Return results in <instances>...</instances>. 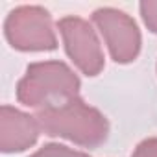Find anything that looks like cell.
I'll use <instances>...</instances> for the list:
<instances>
[{"instance_id": "1", "label": "cell", "mask_w": 157, "mask_h": 157, "mask_svg": "<svg viewBox=\"0 0 157 157\" xmlns=\"http://www.w3.org/2000/svg\"><path fill=\"white\" fill-rule=\"evenodd\" d=\"M35 118L44 135L61 137L89 150L102 146L109 137L107 117L100 109L85 104L80 96L54 107L41 109Z\"/></svg>"}, {"instance_id": "2", "label": "cell", "mask_w": 157, "mask_h": 157, "mask_svg": "<svg viewBox=\"0 0 157 157\" xmlns=\"http://www.w3.org/2000/svg\"><path fill=\"white\" fill-rule=\"evenodd\" d=\"M82 82L63 61H39L26 67L17 83V100L37 111L70 102L80 96Z\"/></svg>"}, {"instance_id": "3", "label": "cell", "mask_w": 157, "mask_h": 157, "mask_svg": "<svg viewBox=\"0 0 157 157\" xmlns=\"http://www.w3.org/2000/svg\"><path fill=\"white\" fill-rule=\"evenodd\" d=\"M4 35L19 52H50L57 48L52 15L43 6H19L4 22Z\"/></svg>"}, {"instance_id": "4", "label": "cell", "mask_w": 157, "mask_h": 157, "mask_svg": "<svg viewBox=\"0 0 157 157\" xmlns=\"http://www.w3.org/2000/svg\"><path fill=\"white\" fill-rule=\"evenodd\" d=\"M65 52L82 74L94 78L105 67L104 50L94 28L82 17H63L57 21Z\"/></svg>"}, {"instance_id": "5", "label": "cell", "mask_w": 157, "mask_h": 157, "mask_svg": "<svg viewBox=\"0 0 157 157\" xmlns=\"http://www.w3.org/2000/svg\"><path fill=\"white\" fill-rule=\"evenodd\" d=\"M91 19L104 37L115 63L128 65L139 57L142 37L133 17L115 8H98L93 11Z\"/></svg>"}, {"instance_id": "6", "label": "cell", "mask_w": 157, "mask_h": 157, "mask_svg": "<svg viewBox=\"0 0 157 157\" xmlns=\"http://www.w3.org/2000/svg\"><path fill=\"white\" fill-rule=\"evenodd\" d=\"M41 133L35 117L11 107H0V150L4 153H21L32 148Z\"/></svg>"}, {"instance_id": "7", "label": "cell", "mask_w": 157, "mask_h": 157, "mask_svg": "<svg viewBox=\"0 0 157 157\" xmlns=\"http://www.w3.org/2000/svg\"><path fill=\"white\" fill-rule=\"evenodd\" d=\"M30 157H91V155L80 150L68 148L65 144H59V142H48V144H43Z\"/></svg>"}, {"instance_id": "8", "label": "cell", "mask_w": 157, "mask_h": 157, "mask_svg": "<svg viewBox=\"0 0 157 157\" xmlns=\"http://www.w3.org/2000/svg\"><path fill=\"white\" fill-rule=\"evenodd\" d=\"M139 10L146 28L157 35V0H144L139 4Z\"/></svg>"}, {"instance_id": "9", "label": "cell", "mask_w": 157, "mask_h": 157, "mask_svg": "<svg viewBox=\"0 0 157 157\" xmlns=\"http://www.w3.org/2000/svg\"><path fill=\"white\" fill-rule=\"evenodd\" d=\"M131 157H157V137H150L139 142Z\"/></svg>"}]
</instances>
